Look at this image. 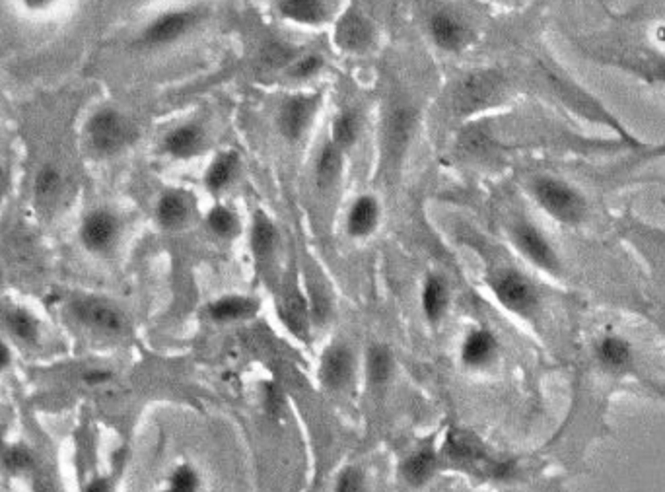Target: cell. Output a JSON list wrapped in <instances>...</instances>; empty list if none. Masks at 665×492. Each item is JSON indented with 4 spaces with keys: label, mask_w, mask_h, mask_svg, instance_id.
I'll list each match as a JSON object with an SVG mask.
<instances>
[{
    "label": "cell",
    "mask_w": 665,
    "mask_h": 492,
    "mask_svg": "<svg viewBox=\"0 0 665 492\" xmlns=\"http://www.w3.org/2000/svg\"><path fill=\"white\" fill-rule=\"evenodd\" d=\"M317 102H319L317 96H294L282 104L279 111V127L280 133L288 141H298L306 133L317 109Z\"/></svg>",
    "instance_id": "obj_12"
},
{
    "label": "cell",
    "mask_w": 665,
    "mask_h": 492,
    "mask_svg": "<svg viewBox=\"0 0 665 492\" xmlns=\"http://www.w3.org/2000/svg\"><path fill=\"white\" fill-rule=\"evenodd\" d=\"M0 325L6 335L22 347L35 349L43 339V325L32 310L20 304H10L0 310Z\"/></svg>",
    "instance_id": "obj_8"
},
{
    "label": "cell",
    "mask_w": 665,
    "mask_h": 492,
    "mask_svg": "<svg viewBox=\"0 0 665 492\" xmlns=\"http://www.w3.org/2000/svg\"><path fill=\"white\" fill-rule=\"evenodd\" d=\"M257 314V302L244 298V296H228L220 298L209 308V316L218 323L238 321Z\"/></svg>",
    "instance_id": "obj_21"
},
{
    "label": "cell",
    "mask_w": 665,
    "mask_h": 492,
    "mask_svg": "<svg viewBox=\"0 0 665 492\" xmlns=\"http://www.w3.org/2000/svg\"><path fill=\"white\" fill-rule=\"evenodd\" d=\"M436 469H438V456L434 454V450L422 448L403 461L401 475L407 485L422 487L434 477Z\"/></svg>",
    "instance_id": "obj_18"
},
{
    "label": "cell",
    "mask_w": 665,
    "mask_h": 492,
    "mask_svg": "<svg viewBox=\"0 0 665 492\" xmlns=\"http://www.w3.org/2000/svg\"><path fill=\"white\" fill-rule=\"evenodd\" d=\"M662 76H664V80H665V67H664V69H662Z\"/></svg>",
    "instance_id": "obj_44"
},
{
    "label": "cell",
    "mask_w": 665,
    "mask_h": 492,
    "mask_svg": "<svg viewBox=\"0 0 665 492\" xmlns=\"http://www.w3.org/2000/svg\"><path fill=\"white\" fill-rule=\"evenodd\" d=\"M84 141L94 156L111 158L135 141V127L115 107H100L84 125Z\"/></svg>",
    "instance_id": "obj_2"
},
{
    "label": "cell",
    "mask_w": 665,
    "mask_h": 492,
    "mask_svg": "<svg viewBox=\"0 0 665 492\" xmlns=\"http://www.w3.org/2000/svg\"><path fill=\"white\" fill-rule=\"evenodd\" d=\"M444 456L463 471L485 479H506L512 475L514 463L492 456L489 448L469 430L452 428L444 442Z\"/></svg>",
    "instance_id": "obj_1"
},
{
    "label": "cell",
    "mask_w": 665,
    "mask_h": 492,
    "mask_svg": "<svg viewBox=\"0 0 665 492\" xmlns=\"http://www.w3.org/2000/svg\"><path fill=\"white\" fill-rule=\"evenodd\" d=\"M358 137V119L354 113L345 111L337 117L335 125H333V142L339 148H347L350 144H354Z\"/></svg>",
    "instance_id": "obj_31"
},
{
    "label": "cell",
    "mask_w": 665,
    "mask_h": 492,
    "mask_svg": "<svg viewBox=\"0 0 665 492\" xmlns=\"http://www.w3.org/2000/svg\"><path fill=\"white\" fill-rule=\"evenodd\" d=\"M207 222H209L210 230L220 238H232L238 232V218L226 207H214L209 212Z\"/></svg>",
    "instance_id": "obj_30"
},
{
    "label": "cell",
    "mask_w": 665,
    "mask_h": 492,
    "mask_svg": "<svg viewBox=\"0 0 665 492\" xmlns=\"http://www.w3.org/2000/svg\"><path fill=\"white\" fill-rule=\"evenodd\" d=\"M65 187L67 179L63 170L51 162L43 164L35 174L34 187H32L35 209L41 214L55 211L65 195Z\"/></svg>",
    "instance_id": "obj_10"
},
{
    "label": "cell",
    "mask_w": 665,
    "mask_h": 492,
    "mask_svg": "<svg viewBox=\"0 0 665 492\" xmlns=\"http://www.w3.org/2000/svg\"><path fill=\"white\" fill-rule=\"evenodd\" d=\"M280 317L282 323L288 327V331L306 341L310 335V306L308 302L298 294L292 292L288 296H284L282 304H280Z\"/></svg>",
    "instance_id": "obj_15"
},
{
    "label": "cell",
    "mask_w": 665,
    "mask_h": 492,
    "mask_svg": "<svg viewBox=\"0 0 665 492\" xmlns=\"http://www.w3.org/2000/svg\"><path fill=\"white\" fill-rule=\"evenodd\" d=\"M84 492H111V483L105 477H98L86 485Z\"/></svg>",
    "instance_id": "obj_40"
},
{
    "label": "cell",
    "mask_w": 665,
    "mask_h": 492,
    "mask_svg": "<svg viewBox=\"0 0 665 492\" xmlns=\"http://www.w3.org/2000/svg\"><path fill=\"white\" fill-rule=\"evenodd\" d=\"M4 465L12 473H22V471L30 469L32 457H30V454L26 450H22V448H12L4 456Z\"/></svg>",
    "instance_id": "obj_35"
},
{
    "label": "cell",
    "mask_w": 665,
    "mask_h": 492,
    "mask_svg": "<svg viewBox=\"0 0 665 492\" xmlns=\"http://www.w3.org/2000/svg\"><path fill=\"white\" fill-rule=\"evenodd\" d=\"M280 14L298 24H319L325 20V0H280Z\"/></svg>",
    "instance_id": "obj_24"
},
{
    "label": "cell",
    "mask_w": 665,
    "mask_h": 492,
    "mask_svg": "<svg viewBox=\"0 0 665 492\" xmlns=\"http://www.w3.org/2000/svg\"><path fill=\"white\" fill-rule=\"evenodd\" d=\"M238 170V156L234 152L220 154L207 172V185L212 191H222L236 176Z\"/></svg>",
    "instance_id": "obj_29"
},
{
    "label": "cell",
    "mask_w": 665,
    "mask_h": 492,
    "mask_svg": "<svg viewBox=\"0 0 665 492\" xmlns=\"http://www.w3.org/2000/svg\"><path fill=\"white\" fill-rule=\"evenodd\" d=\"M335 492H366V477L358 467H347L339 479Z\"/></svg>",
    "instance_id": "obj_34"
},
{
    "label": "cell",
    "mask_w": 665,
    "mask_h": 492,
    "mask_svg": "<svg viewBox=\"0 0 665 492\" xmlns=\"http://www.w3.org/2000/svg\"><path fill=\"white\" fill-rule=\"evenodd\" d=\"M514 242L529 261L547 273H559V257L545 236L531 224H518L514 228Z\"/></svg>",
    "instance_id": "obj_11"
},
{
    "label": "cell",
    "mask_w": 665,
    "mask_h": 492,
    "mask_svg": "<svg viewBox=\"0 0 665 492\" xmlns=\"http://www.w3.org/2000/svg\"><path fill=\"white\" fill-rule=\"evenodd\" d=\"M2 284H4V279H2V271H0V288H2Z\"/></svg>",
    "instance_id": "obj_43"
},
{
    "label": "cell",
    "mask_w": 665,
    "mask_h": 492,
    "mask_svg": "<svg viewBox=\"0 0 665 492\" xmlns=\"http://www.w3.org/2000/svg\"><path fill=\"white\" fill-rule=\"evenodd\" d=\"M119 236H121V220L107 207H98L86 212L78 228L80 246L96 257L109 255L117 246Z\"/></svg>",
    "instance_id": "obj_4"
},
{
    "label": "cell",
    "mask_w": 665,
    "mask_h": 492,
    "mask_svg": "<svg viewBox=\"0 0 665 492\" xmlns=\"http://www.w3.org/2000/svg\"><path fill=\"white\" fill-rule=\"evenodd\" d=\"M448 302H450V294H448L446 282L438 277H428L424 290H422V310H424L426 319L432 323L440 321L448 310Z\"/></svg>",
    "instance_id": "obj_20"
},
{
    "label": "cell",
    "mask_w": 665,
    "mask_h": 492,
    "mask_svg": "<svg viewBox=\"0 0 665 492\" xmlns=\"http://www.w3.org/2000/svg\"><path fill=\"white\" fill-rule=\"evenodd\" d=\"M203 142H205L203 129L195 123H187L166 135L164 150L168 154H172L174 158L183 160V158H191V156L199 154L203 148Z\"/></svg>",
    "instance_id": "obj_14"
},
{
    "label": "cell",
    "mask_w": 665,
    "mask_h": 492,
    "mask_svg": "<svg viewBox=\"0 0 665 492\" xmlns=\"http://www.w3.org/2000/svg\"><path fill=\"white\" fill-rule=\"evenodd\" d=\"M372 41V26L358 14L347 12L337 26V43L347 51H362Z\"/></svg>",
    "instance_id": "obj_16"
},
{
    "label": "cell",
    "mask_w": 665,
    "mask_h": 492,
    "mask_svg": "<svg viewBox=\"0 0 665 492\" xmlns=\"http://www.w3.org/2000/svg\"><path fill=\"white\" fill-rule=\"evenodd\" d=\"M341 166V148L335 142L325 144L315 164V177L319 187H331L341 174Z\"/></svg>",
    "instance_id": "obj_25"
},
{
    "label": "cell",
    "mask_w": 665,
    "mask_h": 492,
    "mask_svg": "<svg viewBox=\"0 0 665 492\" xmlns=\"http://www.w3.org/2000/svg\"><path fill=\"white\" fill-rule=\"evenodd\" d=\"M366 368H368V380L372 386L380 387L387 384V380L391 378V372H393V356L389 349L384 345H374L368 351Z\"/></svg>",
    "instance_id": "obj_26"
},
{
    "label": "cell",
    "mask_w": 665,
    "mask_h": 492,
    "mask_svg": "<svg viewBox=\"0 0 665 492\" xmlns=\"http://www.w3.org/2000/svg\"><path fill=\"white\" fill-rule=\"evenodd\" d=\"M67 312L76 325L100 337H119L129 329V319L125 312L115 302L102 296H72Z\"/></svg>",
    "instance_id": "obj_3"
},
{
    "label": "cell",
    "mask_w": 665,
    "mask_h": 492,
    "mask_svg": "<svg viewBox=\"0 0 665 492\" xmlns=\"http://www.w3.org/2000/svg\"><path fill=\"white\" fill-rule=\"evenodd\" d=\"M502 90V80L500 76L492 72H477L467 76L459 88H457V104L459 109L465 113L479 111L489 107L492 102H496L498 94Z\"/></svg>",
    "instance_id": "obj_9"
},
{
    "label": "cell",
    "mask_w": 665,
    "mask_h": 492,
    "mask_svg": "<svg viewBox=\"0 0 665 492\" xmlns=\"http://www.w3.org/2000/svg\"><path fill=\"white\" fill-rule=\"evenodd\" d=\"M533 193L539 205L564 224H576L584 218V199L562 181L541 177L533 183Z\"/></svg>",
    "instance_id": "obj_5"
},
{
    "label": "cell",
    "mask_w": 665,
    "mask_h": 492,
    "mask_svg": "<svg viewBox=\"0 0 665 492\" xmlns=\"http://www.w3.org/2000/svg\"><path fill=\"white\" fill-rule=\"evenodd\" d=\"M496 349H498V345H496L494 335L487 329H477V331L469 333V337L465 339L463 349H461V360L471 368H481V366H487L494 358Z\"/></svg>",
    "instance_id": "obj_17"
},
{
    "label": "cell",
    "mask_w": 665,
    "mask_h": 492,
    "mask_svg": "<svg viewBox=\"0 0 665 492\" xmlns=\"http://www.w3.org/2000/svg\"><path fill=\"white\" fill-rule=\"evenodd\" d=\"M201 20L197 10H172L154 18L140 32L139 41L146 47H166L187 36Z\"/></svg>",
    "instance_id": "obj_6"
},
{
    "label": "cell",
    "mask_w": 665,
    "mask_h": 492,
    "mask_svg": "<svg viewBox=\"0 0 665 492\" xmlns=\"http://www.w3.org/2000/svg\"><path fill=\"white\" fill-rule=\"evenodd\" d=\"M10 364H12V351H10L8 343L0 341V374H2L4 370H8Z\"/></svg>",
    "instance_id": "obj_41"
},
{
    "label": "cell",
    "mask_w": 665,
    "mask_h": 492,
    "mask_svg": "<svg viewBox=\"0 0 665 492\" xmlns=\"http://www.w3.org/2000/svg\"><path fill=\"white\" fill-rule=\"evenodd\" d=\"M263 403L271 415H277L282 409V393L275 384H265L263 389Z\"/></svg>",
    "instance_id": "obj_38"
},
{
    "label": "cell",
    "mask_w": 665,
    "mask_h": 492,
    "mask_svg": "<svg viewBox=\"0 0 665 492\" xmlns=\"http://www.w3.org/2000/svg\"><path fill=\"white\" fill-rule=\"evenodd\" d=\"M20 4L28 10V12H45L51 6L57 4V0H20Z\"/></svg>",
    "instance_id": "obj_39"
},
{
    "label": "cell",
    "mask_w": 665,
    "mask_h": 492,
    "mask_svg": "<svg viewBox=\"0 0 665 492\" xmlns=\"http://www.w3.org/2000/svg\"><path fill=\"white\" fill-rule=\"evenodd\" d=\"M6 191H8V172L0 164V205H2V201L6 197Z\"/></svg>",
    "instance_id": "obj_42"
},
{
    "label": "cell",
    "mask_w": 665,
    "mask_h": 492,
    "mask_svg": "<svg viewBox=\"0 0 665 492\" xmlns=\"http://www.w3.org/2000/svg\"><path fill=\"white\" fill-rule=\"evenodd\" d=\"M380 209L372 197H360L349 212V232L356 238L368 236L378 224Z\"/></svg>",
    "instance_id": "obj_23"
},
{
    "label": "cell",
    "mask_w": 665,
    "mask_h": 492,
    "mask_svg": "<svg viewBox=\"0 0 665 492\" xmlns=\"http://www.w3.org/2000/svg\"><path fill=\"white\" fill-rule=\"evenodd\" d=\"M597 356L607 368L619 370V368H625L629 364L632 352H630V345L625 339L605 337L597 347Z\"/></svg>",
    "instance_id": "obj_28"
},
{
    "label": "cell",
    "mask_w": 665,
    "mask_h": 492,
    "mask_svg": "<svg viewBox=\"0 0 665 492\" xmlns=\"http://www.w3.org/2000/svg\"><path fill=\"white\" fill-rule=\"evenodd\" d=\"M277 246V230L273 226V222L265 216V214H257L255 222H253V230H251V247L253 253L257 257H267L273 253V249Z\"/></svg>",
    "instance_id": "obj_27"
},
{
    "label": "cell",
    "mask_w": 665,
    "mask_h": 492,
    "mask_svg": "<svg viewBox=\"0 0 665 492\" xmlns=\"http://www.w3.org/2000/svg\"><path fill=\"white\" fill-rule=\"evenodd\" d=\"M354 374V356L347 345H333L323 352L321 380L329 389L349 386Z\"/></svg>",
    "instance_id": "obj_13"
},
{
    "label": "cell",
    "mask_w": 665,
    "mask_h": 492,
    "mask_svg": "<svg viewBox=\"0 0 665 492\" xmlns=\"http://www.w3.org/2000/svg\"><path fill=\"white\" fill-rule=\"evenodd\" d=\"M430 32L438 47L446 51H455L463 45L465 39V28L450 14H436L430 22Z\"/></svg>",
    "instance_id": "obj_22"
},
{
    "label": "cell",
    "mask_w": 665,
    "mask_h": 492,
    "mask_svg": "<svg viewBox=\"0 0 665 492\" xmlns=\"http://www.w3.org/2000/svg\"><path fill=\"white\" fill-rule=\"evenodd\" d=\"M199 491V475L191 465H179L170 475L166 492H197Z\"/></svg>",
    "instance_id": "obj_32"
},
{
    "label": "cell",
    "mask_w": 665,
    "mask_h": 492,
    "mask_svg": "<svg viewBox=\"0 0 665 492\" xmlns=\"http://www.w3.org/2000/svg\"><path fill=\"white\" fill-rule=\"evenodd\" d=\"M80 380L86 387L107 386L113 380V372L107 368H90V370L82 372Z\"/></svg>",
    "instance_id": "obj_36"
},
{
    "label": "cell",
    "mask_w": 665,
    "mask_h": 492,
    "mask_svg": "<svg viewBox=\"0 0 665 492\" xmlns=\"http://www.w3.org/2000/svg\"><path fill=\"white\" fill-rule=\"evenodd\" d=\"M321 65H323L321 57L308 55V57L296 61V65L292 67V76L294 78H310V76H314L315 72L321 69Z\"/></svg>",
    "instance_id": "obj_37"
},
{
    "label": "cell",
    "mask_w": 665,
    "mask_h": 492,
    "mask_svg": "<svg viewBox=\"0 0 665 492\" xmlns=\"http://www.w3.org/2000/svg\"><path fill=\"white\" fill-rule=\"evenodd\" d=\"M189 211H191V207L183 193L166 191L156 205V218L162 228L177 230L187 222Z\"/></svg>",
    "instance_id": "obj_19"
},
{
    "label": "cell",
    "mask_w": 665,
    "mask_h": 492,
    "mask_svg": "<svg viewBox=\"0 0 665 492\" xmlns=\"http://www.w3.org/2000/svg\"><path fill=\"white\" fill-rule=\"evenodd\" d=\"M492 288H494V294L500 300V304L514 314L529 316L537 306L535 288L525 279L524 275H520L516 271L502 273L494 281Z\"/></svg>",
    "instance_id": "obj_7"
},
{
    "label": "cell",
    "mask_w": 665,
    "mask_h": 492,
    "mask_svg": "<svg viewBox=\"0 0 665 492\" xmlns=\"http://www.w3.org/2000/svg\"><path fill=\"white\" fill-rule=\"evenodd\" d=\"M292 57H294V49L288 47V43H279V41H273V43L265 45L263 55H261L263 63L269 65V67H282Z\"/></svg>",
    "instance_id": "obj_33"
}]
</instances>
